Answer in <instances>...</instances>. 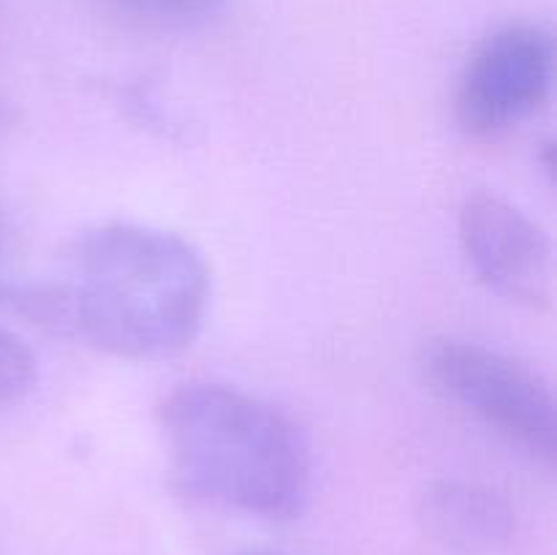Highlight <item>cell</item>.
<instances>
[{"instance_id":"cell-1","label":"cell","mask_w":557,"mask_h":555,"mask_svg":"<svg viewBox=\"0 0 557 555\" xmlns=\"http://www.w3.org/2000/svg\"><path fill=\"white\" fill-rule=\"evenodd\" d=\"M212 297L205 254L169 229L107 221L76 234L44 275H5L0 303L44 330L120 359H163L201 332Z\"/></svg>"},{"instance_id":"cell-2","label":"cell","mask_w":557,"mask_h":555,"mask_svg":"<svg viewBox=\"0 0 557 555\" xmlns=\"http://www.w3.org/2000/svg\"><path fill=\"white\" fill-rule=\"evenodd\" d=\"M174 484L185 498L259 520H294L310 498V449L270 400L188 381L158 406Z\"/></svg>"},{"instance_id":"cell-3","label":"cell","mask_w":557,"mask_h":555,"mask_svg":"<svg viewBox=\"0 0 557 555\" xmlns=\"http://www.w3.org/2000/svg\"><path fill=\"white\" fill-rule=\"evenodd\" d=\"M419 368L446 403L471 414L531 460L555 466V397L542 373L498 348L455 335L424 343Z\"/></svg>"},{"instance_id":"cell-4","label":"cell","mask_w":557,"mask_h":555,"mask_svg":"<svg viewBox=\"0 0 557 555\" xmlns=\"http://www.w3.org/2000/svg\"><path fill=\"white\" fill-rule=\"evenodd\" d=\"M555 44L542 25L511 22L468 58L455 90V118L471 139H498L547 103Z\"/></svg>"},{"instance_id":"cell-5","label":"cell","mask_w":557,"mask_h":555,"mask_svg":"<svg viewBox=\"0 0 557 555\" xmlns=\"http://www.w3.org/2000/svg\"><path fill=\"white\" fill-rule=\"evenodd\" d=\"M457 232L473 275L490 292L533 310L553 305V243L515 201L493 190L468 194L457 218Z\"/></svg>"},{"instance_id":"cell-6","label":"cell","mask_w":557,"mask_h":555,"mask_svg":"<svg viewBox=\"0 0 557 555\" xmlns=\"http://www.w3.org/2000/svg\"><path fill=\"white\" fill-rule=\"evenodd\" d=\"M417 517L422 531L451 553H495L517 533V515L506 495L468 479L430 482L419 495Z\"/></svg>"},{"instance_id":"cell-7","label":"cell","mask_w":557,"mask_h":555,"mask_svg":"<svg viewBox=\"0 0 557 555\" xmlns=\"http://www.w3.org/2000/svg\"><path fill=\"white\" fill-rule=\"evenodd\" d=\"M125 25L147 33H194L221 20L226 0H98Z\"/></svg>"},{"instance_id":"cell-8","label":"cell","mask_w":557,"mask_h":555,"mask_svg":"<svg viewBox=\"0 0 557 555\" xmlns=\"http://www.w3.org/2000/svg\"><path fill=\"white\" fill-rule=\"evenodd\" d=\"M36 384V357L11 326L0 321V411L16 406Z\"/></svg>"},{"instance_id":"cell-9","label":"cell","mask_w":557,"mask_h":555,"mask_svg":"<svg viewBox=\"0 0 557 555\" xmlns=\"http://www.w3.org/2000/svg\"><path fill=\"white\" fill-rule=\"evenodd\" d=\"M9 248H11V226L0 212V281L9 275Z\"/></svg>"},{"instance_id":"cell-10","label":"cell","mask_w":557,"mask_h":555,"mask_svg":"<svg viewBox=\"0 0 557 555\" xmlns=\"http://www.w3.org/2000/svg\"><path fill=\"white\" fill-rule=\"evenodd\" d=\"M11 128H14V109H11V103L5 98H0V145L9 139Z\"/></svg>"},{"instance_id":"cell-11","label":"cell","mask_w":557,"mask_h":555,"mask_svg":"<svg viewBox=\"0 0 557 555\" xmlns=\"http://www.w3.org/2000/svg\"><path fill=\"white\" fill-rule=\"evenodd\" d=\"M239 555H277V553H267V550H248V553H239Z\"/></svg>"},{"instance_id":"cell-12","label":"cell","mask_w":557,"mask_h":555,"mask_svg":"<svg viewBox=\"0 0 557 555\" xmlns=\"http://www.w3.org/2000/svg\"><path fill=\"white\" fill-rule=\"evenodd\" d=\"M0 38H3V5H0Z\"/></svg>"}]
</instances>
